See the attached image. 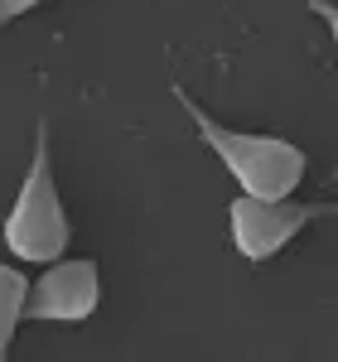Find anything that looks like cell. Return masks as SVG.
<instances>
[{
	"label": "cell",
	"mask_w": 338,
	"mask_h": 362,
	"mask_svg": "<svg viewBox=\"0 0 338 362\" xmlns=\"http://www.w3.org/2000/svg\"><path fill=\"white\" fill-rule=\"evenodd\" d=\"M25 305H29V276L15 266H0V362L10 358V338L25 319Z\"/></svg>",
	"instance_id": "cell-5"
},
{
	"label": "cell",
	"mask_w": 338,
	"mask_h": 362,
	"mask_svg": "<svg viewBox=\"0 0 338 362\" xmlns=\"http://www.w3.org/2000/svg\"><path fill=\"white\" fill-rule=\"evenodd\" d=\"M310 10L324 20V25H329V34H334V49H338V5H334V0H310Z\"/></svg>",
	"instance_id": "cell-7"
},
{
	"label": "cell",
	"mask_w": 338,
	"mask_h": 362,
	"mask_svg": "<svg viewBox=\"0 0 338 362\" xmlns=\"http://www.w3.org/2000/svg\"><path fill=\"white\" fill-rule=\"evenodd\" d=\"M102 305V271L97 261H54L44 276L29 285V319H49V324H83Z\"/></svg>",
	"instance_id": "cell-4"
},
{
	"label": "cell",
	"mask_w": 338,
	"mask_h": 362,
	"mask_svg": "<svg viewBox=\"0 0 338 362\" xmlns=\"http://www.w3.org/2000/svg\"><path fill=\"white\" fill-rule=\"evenodd\" d=\"M329 184H338V165H334V174H329Z\"/></svg>",
	"instance_id": "cell-8"
},
{
	"label": "cell",
	"mask_w": 338,
	"mask_h": 362,
	"mask_svg": "<svg viewBox=\"0 0 338 362\" xmlns=\"http://www.w3.org/2000/svg\"><path fill=\"white\" fill-rule=\"evenodd\" d=\"M5 247L15 251L20 261H58L68 251V237H73V223H68V208L58 198L54 184V155H49V121L34 126V155H29V169L20 179V194H15V208L5 213Z\"/></svg>",
	"instance_id": "cell-2"
},
{
	"label": "cell",
	"mask_w": 338,
	"mask_h": 362,
	"mask_svg": "<svg viewBox=\"0 0 338 362\" xmlns=\"http://www.w3.org/2000/svg\"><path fill=\"white\" fill-rule=\"evenodd\" d=\"M44 0H0V29L5 25H15L20 15H29V10H39Z\"/></svg>",
	"instance_id": "cell-6"
},
{
	"label": "cell",
	"mask_w": 338,
	"mask_h": 362,
	"mask_svg": "<svg viewBox=\"0 0 338 362\" xmlns=\"http://www.w3.org/2000/svg\"><path fill=\"white\" fill-rule=\"evenodd\" d=\"M319 218H338V203H295V198H232L227 203V223H232V242L237 251L261 266L276 251H285L300 232Z\"/></svg>",
	"instance_id": "cell-3"
},
{
	"label": "cell",
	"mask_w": 338,
	"mask_h": 362,
	"mask_svg": "<svg viewBox=\"0 0 338 362\" xmlns=\"http://www.w3.org/2000/svg\"><path fill=\"white\" fill-rule=\"evenodd\" d=\"M169 92H174V102L184 107V116L194 121L198 140H203V145L223 160L227 174L242 184V194L290 198L300 189V179H305V169H310V160H305L300 145H290V140H281V136H256V131H227L218 116H208L194 97L184 92V83H174Z\"/></svg>",
	"instance_id": "cell-1"
}]
</instances>
